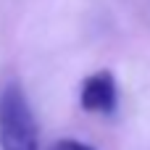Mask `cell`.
<instances>
[{
	"label": "cell",
	"mask_w": 150,
	"mask_h": 150,
	"mask_svg": "<svg viewBox=\"0 0 150 150\" xmlns=\"http://www.w3.org/2000/svg\"><path fill=\"white\" fill-rule=\"evenodd\" d=\"M116 79L111 71H95L82 82L79 103L90 113H113L116 111Z\"/></svg>",
	"instance_id": "7a4b0ae2"
},
{
	"label": "cell",
	"mask_w": 150,
	"mask_h": 150,
	"mask_svg": "<svg viewBox=\"0 0 150 150\" xmlns=\"http://www.w3.org/2000/svg\"><path fill=\"white\" fill-rule=\"evenodd\" d=\"M0 148L3 150H40V132L26 92L11 82L0 92Z\"/></svg>",
	"instance_id": "6da1fadb"
},
{
	"label": "cell",
	"mask_w": 150,
	"mask_h": 150,
	"mask_svg": "<svg viewBox=\"0 0 150 150\" xmlns=\"http://www.w3.org/2000/svg\"><path fill=\"white\" fill-rule=\"evenodd\" d=\"M53 150H95L90 148V145H84V142H79V140H58Z\"/></svg>",
	"instance_id": "3957f363"
}]
</instances>
